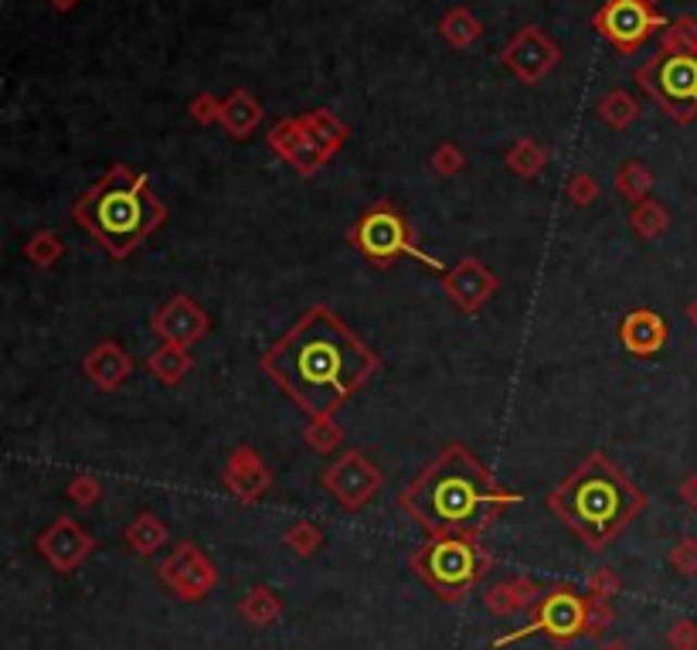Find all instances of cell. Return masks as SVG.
<instances>
[{
  "instance_id": "1",
  "label": "cell",
  "mask_w": 697,
  "mask_h": 650,
  "mask_svg": "<svg viewBox=\"0 0 697 650\" xmlns=\"http://www.w3.org/2000/svg\"><path fill=\"white\" fill-rule=\"evenodd\" d=\"M259 365L306 420H333L381 368V354L360 341L330 307L317 303L263 354Z\"/></svg>"
},
{
  "instance_id": "2",
  "label": "cell",
  "mask_w": 697,
  "mask_h": 650,
  "mask_svg": "<svg viewBox=\"0 0 697 650\" xmlns=\"http://www.w3.org/2000/svg\"><path fill=\"white\" fill-rule=\"evenodd\" d=\"M521 501L518 490H507L462 443H449L398 493V508L416 517L432 538L480 535Z\"/></svg>"
},
{
  "instance_id": "3",
  "label": "cell",
  "mask_w": 697,
  "mask_h": 650,
  "mask_svg": "<svg viewBox=\"0 0 697 650\" xmlns=\"http://www.w3.org/2000/svg\"><path fill=\"white\" fill-rule=\"evenodd\" d=\"M548 508L585 549L599 552L647 508V493L619 471L606 450H592L579 471L548 493Z\"/></svg>"
},
{
  "instance_id": "4",
  "label": "cell",
  "mask_w": 697,
  "mask_h": 650,
  "mask_svg": "<svg viewBox=\"0 0 697 650\" xmlns=\"http://www.w3.org/2000/svg\"><path fill=\"white\" fill-rule=\"evenodd\" d=\"M72 218L113 259H126L167 222V208L153 195L147 174L113 164L72 204Z\"/></svg>"
},
{
  "instance_id": "5",
  "label": "cell",
  "mask_w": 697,
  "mask_h": 650,
  "mask_svg": "<svg viewBox=\"0 0 697 650\" xmlns=\"http://www.w3.org/2000/svg\"><path fill=\"white\" fill-rule=\"evenodd\" d=\"M494 565L477 535H435L411 555L419 579L446 603H459Z\"/></svg>"
},
{
  "instance_id": "6",
  "label": "cell",
  "mask_w": 697,
  "mask_h": 650,
  "mask_svg": "<svg viewBox=\"0 0 697 650\" xmlns=\"http://www.w3.org/2000/svg\"><path fill=\"white\" fill-rule=\"evenodd\" d=\"M347 242L368 259L375 270H392L402 255H411L416 263H422L426 270L443 276L449 266L443 259L429 255L419 246L416 228L408 225V218L398 212L395 201H375L368 204L365 212L354 218V225L347 228Z\"/></svg>"
},
{
  "instance_id": "7",
  "label": "cell",
  "mask_w": 697,
  "mask_h": 650,
  "mask_svg": "<svg viewBox=\"0 0 697 650\" xmlns=\"http://www.w3.org/2000/svg\"><path fill=\"white\" fill-rule=\"evenodd\" d=\"M606 623H609L606 603H596L592 596H582L572 586H552L548 592H541L537 603L531 607L528 627L497 640V647L518 640V637H531V634H545L548 640L565 647L579 637H599L606 630Z\"/></svg>"
},
{
  "instance_id": "8",
  "label": "cell",
  "mask_w": 697,
  "mask_h": 650,
  "mask_svg": "<svg viewBox=\"0 0 697 650\" xmlns=\"http://www.w3.org/2000/svg\"><path fill=\"white\" fill-rule=\"evenodd\" d=\"M633 83L647 92L674 123L697 120V55H667L657 51L633 72Z\"/></svg>"
},
{
  "instance_id": "9",
  "label": "cell",
  "mask_w": 697,
  "mask_h": 650,
  "mask_svg": "<svg viewBox=\"0 0 697 650\" xmlns=\"http://www.w3.org/2000/svg\"><path fill=\"white\" fill-rule=\"evenodd\" d=\"M667 24L670 21L650 0H606V4L592 14V28H596L619 55H633V51H639L657 32H663Z\"/></svg>"
},
{
  "instance_id": "10",
  "label": "cell",
  "mask_w": 697,
  "mask_h": 650,
  "mask_svg": "<svg viewBox=\"0 0 697 650\" xmlns=\"http://www.w3.org/2000/svg\"><path fill=\"white\" fill-rule=\"evenodd\" d=\"M269 150L282 164H290L300 177H314L320 174L330 161L338 147H333L320 129L309 123L306 116H282L266 137Z\"/></svg>"
},
{
  "instance_id": "11",
  "label": "cell",
  "mask_w": 697,
  "mask_h": 650,
  "mask_svg": "<svg viewBox=\"0 0 697 650\" xmlns=\"http://www.w3.org/2000/svg\"><path fill=\"white\" fill-rule=\"evenodd\" d=\"M320 484L344 511H360L384 487V474L365 450H344L324 471Z\"/></svg>"
},
{
  "instance_id": "12",
  "label": "cell",
  "mask_w": 697,
  "mask_h": 650,
  "mask_svg": "<svg viewBox=\"0 0 697 650\" xmlns=\"http://www.w3.org/2000/svg\"><path fill=\"white\" fill-rule=\"evenodd\" d=\"M558 62H561V48L541 24H524V28H518L500 51V65L524 86L545 83L558 68Z\"/></svg>"
},
{
  "instance_id": "13",
  "label": "cell",
  "mask_w": 697,
  "mask_h": 650,
  "mask_svg": "<svg viewBox=\"0 0 697 650\" xmlns=\"http://www.w3.org/2000/svg\"><path fill=\"white\" fill-rule=\"evenodd\" d=\"M497 290H500L497 273L486 263H480L477 255L459 259L456 266H449L443 273V293L453 300L456 310H462V314H470V317L480 314V310L494 300Z\"/></svg>"
},
{
  "instance_id": "14",
  "label": "cell",
  "mask_w": 697,
  "mask_h": 650,
  "mask_svg": "<svg viewBox=\"0 0 697 650\" xmlns=\"http://www.w3.org/2000/svg\"><path fill=\"white\" fill-rule=\"evenodd\" d=\"M150 330L161 337V345L194 348L212 330V317L198 300H191L188 293H177L164 307H157V314L150 317Z\"/></svg>"
},
{
  "instance_id": "15",
  "label": "cell",
  "mask_w": 697,
  "mask_h": 650,
  "mask_svg": "<svg viewBox=\"0 0 697 650\" xmlns=\"http://www.w3.org/2000/svg\"><path fill=\"white\" fill-rule=\"evenodd\" d=\"M161 579L180 596V600H201V596H208L215 589L218 572L198 545L185 541V545H177L170 559L161 565Z\"/></svg>"
},
{
  "instance_id": "16",
  "label": "cell",
  "mask_w": 697,
  "mask_h": 650,
  "mask_svg": "<svg viewBox=\"0 0 697 650\" xmlns=\"http://www.w3.org/2000/svg\"><path fill=\"white\" fill-rule=\"evenodd\" d=\"M225 487L236 493L239 501L245 504H255V501H263L266 493L273 490V474H269V466L263 460V453L255 450V447H236L225 463V474H221Z\"/></svg>"
},
{
  "instance_id": "17",
  "label": "cell",
  "mask_w": 697,
  "mask_h": 650,
  "mask_svg": "<svg viewBox=\"0 0 697 650\" xmlns=\"http://www.w3.org/2000/svg\"><path fill=\"white\" fill-rule=\"evenodd\" d=\"M38 552L59 572H72L75 565H83V559L92 552V535L79 522H72V517H59L55 525L41 532Z\"/></svg>"
},
{
  "instance_id": "18",
  "label": "cell",
  "mask_w": 697,
  "mask_h": 650,
  "mask_svg": "<svg viewBox=\"0 0 697 650\" xmlns=\"http://www.w3.org/2000/svg\"><path fill=\"white\" fill-rule=\"evenodd\" d=\"M667 337H670V327H667L663 314H657L650 307L630 310L623 324H619V341H623V348L633 358H654L657 351H663Z\"/></svg>"
},
{
  "instance_id": "19",
  "label": "cell",
  "mask_w": 697,
  "mask_h": 650,
  "mask_svg": "<svg viewBox=\"0 0 697 650\" xmlns=\"http://www.w3.org/2000/svg\"><path fill=\"white\" fill-rule=\"evenodd\" d=\"M86 378L99 388V392H116V388L130 378L134 372V358L119 341H99L86 361H83Z\"/></svg>"
},
{
  "instance_id": "20",
  "label": "cell",
  "mask_w": 697,
  "mask_h": 650,
  "mask_svg": "<svg viewBox=\"0 0 697 650\" xmlns=\"http://www.w3.org/2000/svg\"><path fill=\"white\" fill-rule=\"evenodd\" d=\"M263 102L255 99L252 92L245 89H231L225 99H221V129L231 137V140H245L252 137L255 129L263 123Z\"/></svg>"
},
{
  "instance_id": "21",
  "label": "cell",
  "mask_w": 697,
  "mask_h": 650,
  "mask_svg": "<svg viewBox=\"0 0 697 650\" xmlns=\"http://www.w3.org/2000/svg\"><path fill=\"white\" fill-rule=\"evenodd\" d=\"M537 586L531 583V579H507V583H500V586H494L486 592V610L490 613H497V616H504V613H514V610H531L534 603H537Z\"/></svg>"
},
{
  "instance_id": "22",
  "label": "cell",
  "mask_w": 697,
  "mask_h": 650,
  "mask_svg": "<svg viewBox=\"0 0 697 650\" xmlns=\"http://www.w3.org/2000/svg\"><path fill=\"white\" fill-rule=\"evenodd\" d=\"M439 35H443V41L449 48L462 51V48H473L483 38V24L470 8H449L443 14V21H439Z\"/></svg>"
},
{
  "instance_id": "23",
  "label": "cell",
  "mask_w": 697,
  "mask_h": 650,
  "mask_svg": "<svg viewBox=\"0 0 697 650\" xmlns=\"http://www.w3.org/2000/svg\"><path fill=\"white\" fill-rule=\"evenodd\" d=\"M126 541H130L134 552H140L143 559H150L167 541L164 517H157V511H150V508L140 511L134 522H130V528H126Z\"/></svg>"
},
{
  "instance_id": "24",
  "label": "cell",
  "mask_w": 697,
  "mask_h": 650,
  "mask_svg": "<svg viewBox=\"0 0 697 650\" xmlns=\"http://www.w3.org/2000/svg\"><path fill=\"white\" fill-rule=\"evenodd\" d=\"M147 372L164 382V385H177L191 372V348H180V345H161L147 358Z\"/></svg>"
},
{
  "instance_id": "25",
  "label": "cell",
  "mask_w": 697,
  "mask_h": 650,
  "mask_svg": "<svg viewBox=\"0 0 697 650\" xmlns=\"http://www.w3.org/2000/svg\"><path fill=\"white\" fill-rule=\"evenodd\" d=\"M616 191L630 204L647 201V198H654V174L647 171L643 161H623L616 171Z\"/></svg>"
},
{
  "instance_id": "26",
  "label": "cell",
  "mask_w": 697,
  "mask_h": 650,
  "mask_svg": "<svg viewBox=\"0 0 697 650\" xmlns=\"http://www.w3.org/2000/svg\"><path fill=\"white\" fill-rule=\"evenodd\" d=\"M599 120L612 129H626L639 120V99L626 89H609L603 99H599V107H596Z\"/></svg>"
},
{
  "instance_id": "27",
  "label": "cell",
  "mask_w": 697,
  "mask_h": 650,
  "mask_svg": "<svg viewBox=\"0 0 697 650\" xmlns=\"http://www.w3.org/2000/svg\"><path fill=\"white\" fill-rule=\"evenodd\" d=\"M504 164H507L510 174H518V177L531 180V177H537L541 171L548 167V150L541 147L537 140H531V137H521L518 143H514V147L507 150Z\"/></svg>"
},
{
  "instance_id": "28",
  "label": "cell",
  "mask_w": 697,
  "mask_h": 650,
  "mask_svg": "<svg viewBox=\"0 0 697 650\" xmlns=\"http://www.w3.org/2000/svg\"><path fill=\"white\" fill-rule=\"evenodd\" d=\"M630 225L639 239H660L663 232L670 228V212H667V204H660L657 198H647V201H639L633 204V212H630Z\"/></svg>"
},
{
  "instance_id": "29",
  "label": "cell",
  "mask_w": 697,
  "mask_h": 650,
  "mask_svg": "<svg viewBox=\"0 0 697 650\" xmlns=\"http://www.w3.org/2000/svg\"><path fill=\"white\" fill-rule=\"evenodd\" d=\"M660 51H667V55H697V21L690 14L670 21L660 35Z\"/></svg>"
},
{
  "instance_id": "30",
  "label": "cell",
  "mask_w": 697,
  "mask_h": 650,
  "mask_svg": "<svg viewBox=\"0 0 697 650\" xmlns=\"http://www.w3.org/2000/svg\"><path fill=\"white\" fill-rule=\"evenodd\" d=\"M62 255H65V242H62L59 232H51V228L35 232V236L28 239V246H24V259H28V263H35L38 270L55 266Z\"/></svg>"
},
{
  "instance_id": "31",
  "label": "cell",
  "mask_w": 697,
  "mask_h": 650,
  "mask_svg": "<svg viewBox=\"0 0 697 650\" xmlns=\"http://www.w3.org/2000/svg\"><path fill=\"white\" fill-rule=\"evenodd\" d=\"M303 439H306V447L314 450V453H333L341 443H344V429L338 420H309L306 429H303Z\"/></svg>"
},
{
  "instance_id": "32",
  "label": "cell",
  "mask_w": 697,
  "mask_h": 650,
  "mask_svg": "<svg viewBox=\"0 0 697 650\" xmlns=\"http://www.w3.org/2000/svg\"><path fill=\"white\" fill-rule=\"evenodd\" d=\"M279 600H276V592H269V589H252L245 600H242V616L249 620V623H255V627H266V623H273L276 616H279Z\"/></svg>"
},
{
  "instance_id": "33",
  "label": "cell",
  "mask_w": 697,
  "mask_h": 650,
  "mask_svg": "<svg viewBox=\"0 0 697 650\" xmlns=\"http://www.w3.org/2000/svg\"><path fill=\"white\" fill-rule=\"evenodd\" d=\"M429 167H432L439 177H456V174L467 171V153H462V147H459V143L446 140V143H439V147L432 150Z\"/></svg>"
},
{
  "instance_id": "34",
  "label": "cell",
  "mask_w": 697,
  "mask_h": 650,
  "mask_svg": "<svg viewBox=\"0 0 697 650\" xmlns=\"http://www.w3.org/2000/svg\"><path fill=\"white\" fill-rule=\"evenodd\" d=\"M303 116H306L309 123H314V126L320 129V134H324V137H327V140L333 143V147H338V150H341V147L347 143V137H351V129H347V123H344V120H341L338 113H333V110H306Z\"/></svg>"
},
{
  "instance_id": "35",
  "label": "cell",
  "mask_w": 697,
  "mask_h": 650,
  "mask_svg": "<svg viewBox=\"0 0 697 650\" xmlns=\"http://www.w3.org/2000/svg\"><path fill=\"white\" fill-rule=\"evenodd\" d=\"M599 180L592 177L588 171H579V174H572L565 180V195H568V201H572L575 208H588L592 201L599 198Z\"/></svg>"
},
{
  "instance_id": "36",
  "label": "cell",
  "mask_w": 697,
  "mask_h": 650,
  "mask_svg": "<svg viewBox=\"0 0 697 650\" xmlns=\"http://www.w3.org/2000/svg\"><path fill=\"white\" fill-rule=\"evenodd\" d=\"M188 116H191V123H198V126H215V123H221V99H218L215 92H198V96L191 99V107H188Z\"/></svg>"
},
{
  "instance_id": "37",
  "label": "cell",
  "mask_w": 697,
  "mask_h": 650,
  "mask_svg": "<svg viewBox=\"0 0 697 650\" xmlns=\"http://www.w3.org/2000/svg\"><path fill=\"white\" fill-rule=\"evenodd\" d=\"M670 565H674L681 576H697V538H681L674 549H670Z\"/></svg>"
},
{
  "instance_id": "38",
  "label": "cell",
  "mask_w": 697,
  "mask_h": 650,
  "mask_svg": "<svg viewBox=\"0 0 697 650\" xmlns=\"http://www.w3.org/2000/svg\"><path fill=\"white\" fill-rule=\"evenodd\" d=\"M68 498H72L75 504H83V508H92V504L102 498V480H99V477H89V474L75 477V480L68 484Z\"/></svg>"
},
{
  "instance_id": "39",
  "label": "cell",
  "mask_w": 697,
  "mask_h": 650,
  "mask_svg": "<svg viewBox=\"0 0 697 650\" xmlns=\"http://www.w3.org/2000/svg\"><path fill=\"white\" fill-rule=\"evenodd\" d=\"M287 545L293 552H300V555H314L317 552V545H320V532L309 525V522H300L290 535H287Z\"/></svg>"
},
{
  "instance_id": "40",
  "label": "cell",
  "mask_w": 697,
  "mask_h": 650,
  "mask_svg": "<svg viewBox=\"0 0 697 650\" xmlns=\"http://www.w3.org/2000/svg\"><path fill=\"white\" fill-rule=\"evenodd\" d=\"M670 647L674 650H694L697 647V623L694 620H681L674 630H670Z\"/></svg>"
},
{
  "instance_id": "41",
  "label": "cell",
  "mask_w": 697,
  "mask_h": 650,
  "mask_svg": "<svg viewBox=\"0 0 697 650\" xmlns=\"http://www.w3.org/2000/svg\"><path fill=\"white\" fill-rule=\"evenodd\" d=\"M612 589H616V579H612L609 572L603 568L599 576L592 579V600H596V603H606V596H609Z\"/></svg>"
},
{
  "instance_id": "42",
  "label": "cell",
  "mask_w": 697,
  "mask_h": 650,
  "mask_svg": "<svg viewBox=\"0 0 697 650\" xmlns=\"http://www.w3.org/2000/svg\"><path fill=\"white\" fill-rule=\"evenodd\" d=\"M677 493H681V501H684L690 511H697V474L684 477V480H681V487H677Z\"/></svg>"
},
{
  "instance_id": "43",
  "label": "cell",
  "mask_w": 697,
  "mask_h": 650,
  "mask_svg": "<svg viewBox=\"0 0 697 650\" xmlns=\"http://www.w3.org/2000/svg\"><path fill=\"white\" fill-rule=\"evenodd\" d=\"M45 4L55 11V14H68V11H75L83 4V0H45Z\"/></svg>"
},
{
  "instance_id": "44",
  "label": "cell",
  "mask_w": 697,
  "mask_h": 650,
  "mask_svg": "<svg viewBox=\"0 0 697 650\" xmlns=\"http://www.w3.org/2000/svg\"><path fill=\"white\" fill-rule=\"evenodd\" d=\"M684 317L690 321V327H697V297L684 307Z\"/></svg>"
},
{
  "instance_id": "45",
  "label": "cell",
  "mask_w": 697,
  "mask_h": 650,
  "mask_svg": "<svg viewBox=\"0 0 697 650\" xmlns=\"http://www.w3.org/2000/svg\"><path fill=\"white\" fill-rule=\"evenodd\" d=\"M603 650H630V647H626V643H606Z\"/></svg>"
},
{
  "instance_id": "46",
  "label": "cell",
  "mask_w": 697,
  "mask_h": 650,
  "mask_svg": "<svg viewBox=\"0 0 697 650\" xmlns=\"http://www.w3.org/2000/svg\"><path fill=\"white\" fill-rule=\"evenodd\" d=\"M650 4H657V0H650Z\"/></svg>"
}]
</instances>
